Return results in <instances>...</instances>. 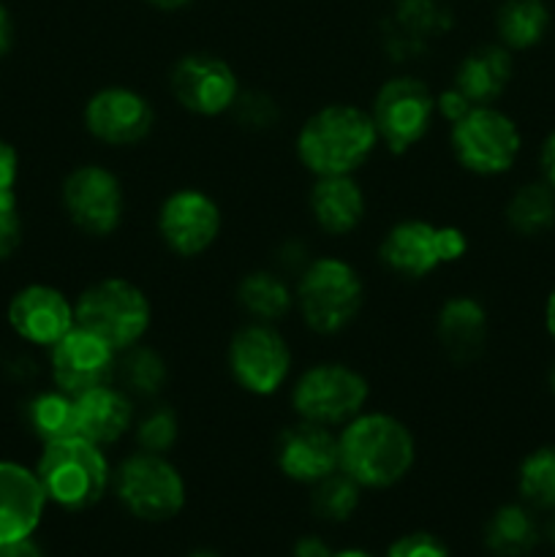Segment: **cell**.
I'll return each mask as SVG.
<instances>
[{
    "instance_id": "44dd1931",
    "label": "cell",
    "mask_w": 555,
    "mask_h": 557,
    "mask_svg": "<svg viewBox=\"0 0 555 557\" xmlns=\"http://www.w3.org/2000/svg\"><path fill=\"white\" fill-rule=\"evenodd\" d=\"M490 330L488 308L471 294H455L444 299L435 313V341L446 357L457 364H468L484 351Z\"/></svg>"
},
{
    "instance_id": "ee69618b",
    "label": "cell",
    "mask_w": 555,
    "mask_h": 557,
    "mask_svg": "<svg viewBox=\"0 0 555 557\" xmlns=\"http://www.w3.org/2000/svg\"><path fill=\"white\" fill-rule=\"evenodd\" d=\"M544 330H547V335L553 337L555 343V283L553 288H550L547 299H544Z\"/></svg>"
},
{
    "instance_id": "ab89813d",
    "label": "cell",
    "mask_w": 555,
    "mask_h": 557,
    "mask_svg": "<svg viewBox=\"0 0 555 557\" xmlns=\"http://www.w3.org/2000/svg\"><path fill=\"white\" fill-rule=\"evenodd\" d=\"M539 166H542V180L555 190V128L544 136L542 150H539Z\"/></svg>"
},
{
    "instance_id": "f546056e",
    "label": "cell",
    "mask_w": 555,
    "mask_h": 557,
    "mask_svg": "<svg viewBox=\"0 0 555 557\" xmlns=\"http://www.w3.org/2000/svg\"><path fill=\"white\" fill-rule=\"evenodd\" d=\"M517 490L531 509L555 511V444L528 451L517 468Z\"/></svg>"
},
{
    "instance_id": "7bdbcfd3",
    "label": "cell",
    "mask_w": 555,
    "mask_h": 557,
    "mask_svg": "<svg viewBox=\"0 0 555 557\" xmlns=\"http://www.w3.org/2000/svg\"><path fill=\"white\" fill-rule=\"evenodd\" d=\"M0 557H44V553L30 536V539H22V542H14V544H5V547H0Z\"/></svg>"
},
{
    "instance_id": "83f0119b",
    "label": "cell",
    "mask_w": 555,
    "mask_h": 557,
    "mask_svg": "<svg viewBox=\"0 0 555 557\" xmlns=\"http://www.w3.org/2000/svg\"><path fill=\"white\" fill-rule=\"evenodd\" d=\"M504 218L520 237H542L555 226V190L544 180L520 185L506 201Z\"/></svg>"
},
{
    "instance_id": "f35d334b",
    "label": "cell",
    "mask_w": 555,
    "mask_h": 557,
    "mask_svg": "<svg viewBox=\"0 0 555 557\" xmlns=\"http://www.w3.org/2000/svg\"><path fill=\"white\" fill-rule=\"evenodd\" d=\"M278 261H281V267L286 272H303L305 267H308L310 261V253L308 248H305V243H297V239H288V243H283L281 248H278Z\"/></svg>"
},
{
    "instance_id": "4dcf8cb0",
    "label": "cell",
    "mask_w": 555,
    "mask_h": 557,
    "mask_svg": "<svg viewBox=\"0 0 555 557\" xmlns=\"http://www.w3.org/2000/svg\"><path fill=\"white\" fill-rule=\"evenodd\" d=\"M359 498H362V487L343 471H335L332 476L313 484L310 506H313V515L319 520L346 522L359 509Z\"/></svg>"
},
{
    "instance_id": "681fc988",
    "label": "cell",
    "mask_w": 555,
    "mask_h": 557,
    "mask_svg": "<svg viewBox=\"0 0 555 557\" xmlns=\"http://www.w3.org/2000/svg\"><path fill=\"white\" fill-rule=\"evenodd\" d=\"M550 392H553V397H555V362H553V368H550Z\"/></svg>"
},
{
    "instance_id": "7dc6e473",
    "label": "cell",
    "mask_w": 555,
    "mask_h": 557,
    "mask_svg": "<svg viewBox=\"0 0 555 557\" xmlns=\"http://www.w3.org/2000/svg\"><path fill=\"white\" fill-rule=\"evenodd\" d=\"M332 557H373V555L362 553V549H343V553H332Z\"/></svg>"
},
{
    "instance_id": "9a60e30c",
    "label": "cell",
    "mask_w": 555,
    "mask_h": 557,
    "mask_svg": "<svg viewBox=\"0 0 555 557\" xmlns=\"http://www.w3.org/2000/svg\"><path fill=\"white\" fill-rule=\"evenodd\" d=\"M87 134L107 147H134L156 128V109L145 92L128 85L98 87L82 109Z\"/></svg>"
},
{
    "instance_id": "4316f807",
    "label": "cell",
    "mask_w": 555,
    "mask_h": 557,
    "mask_svg": "<svg viewBox=\"0 0 555 557\" xmlns=\"http://www.w3.org/2000/svg\"><path fill=\"white\" fill-rule=\"evenodd\" d=\"M114 384L131 397L152 400L161 395L169 384V362L158 348L147 343L125 348L118 354V368H114Z\"/></svg>"
},
{
    "instance_id": "f6af8a7d",
    "label": "cell",
    "mask_w": 555,
    "mask_h": 557,
    "mask_svg": "<svg viewBox=\"0 0 555 557\" xmlns=\"http://www.w3.org/2000/svg\"><path fill=\"white\" fill-rule=\"evenodd\" d=\"M145 3L158 11H183L188 9V5H194L196 0H145Z\"/></svg>"
},
{
    "instance_id": "9c48e42d",
    "label": "cell",
    "mask_w": 555,
    "mask_h": 557,
    "mask_svg": "<svg viewBox=\"0 0 555 557\" xmlns=\"http://www.w3.org/2000/svg\"><path fill=\"white\" fill-rule=\"evenodd\" d=\"M370 384L365 373L346 362H316L305 368L292 384V408L297 419L343 428L365 411Z\"/></svg>"
},
{
    "instance_id": "60d3db41",
    "label": "cell",
    "mask_w": 555,
    "mask_h": 557,
    "mask_svg": "<svg viewBox=\"0 0 555 557\" xmlns=\"http://www.w3.org/2000/svg\"><path fill=\"white\" fill-rule=\"evenodd\" d=\"M14 41H16L14 16H11V11L5 9V3L0 0V60L14 49Z\"/></svg>"
},
{
    "instance_id": "52a82bcc",
    "label": "cell",
    "mask_w": 555,
    "mask_h": 557,
    "mask_svg": "<svg viewBox=\"0 0 555 557\" xmlns=\"http://www.w3.org/2000/svg\"><path fill=\"white\" fill-rule=\"evenodd\" d=\"M455 161L477 177H501L511 172L522 152L520 125L495 103L471 107L449 128Z\"/></svg>"
},
{
    "instance_id": "4fadbf2b",
    "label": "cell",
    "mask_w": 555,
    "mask_h": 557,
    "mask_svg": "<svg viewBox=\"0 0 555 557\" xmlns=\"http://www.w3.org/2000/svg\"><path fill=\"white\" fill-rule=\"evenodd\" d=\"M223 228V212L212 194L185 185L161 201L156 215V232L166 250L180 259H196L218 243Z\"/></svg>"
},
{
    "instance_id": "8992f818",
    "label": "cell",
    "mask_w": 555,
    "mask_h": 557,
    "mask_svg": "<svg viewBox=\"0 0 555 557\" xmlns=\"http://www.w3.org/2000/svg\"><path fill=\"white\" fill-rule=\"evenodd\" d=\"M468 237L462 228L428 218H403L379 245V259L403 281H422L444 267L466 259Z\"/></svg>"
},
{
    "instance_id": "74e56055",
    "label": "cell",
    "mask_w": 555,
    "mask_h": 557,
    "mask_svg": "<svg viewBox=\"0 0 555 557\" xmlns=\"http://www.w3.org/2000/svg\"><path fill=\"white\" fill-rule=\"evenodd\" d=\"M471 107L473 103L468 101V98L462 96L457 87H446L444 92H439V96H435V114H441V117H444L449 125L455 123V120H460Z\"/></svg>"
},
{
    "instance_id": "d6986e66",
    "label": "cell",
    "mask_w": 555,
    "mask_h": 557,
    "mask_svg": "<svg viewBox=\"0 0 555 557\" xmlns=\"http://www.w3.org/2000/svg\"><path fill=\"white\" fill-rule=\"evenodd\" d=\"M47 495L36 471L22 462L0 460V547L22 542L41 525Z\"/></svg>"
},
{
    "instance_id": "277c9868",
    "label": "cell",
    "mask_w": 555,
    "mask_h": 557,
    "mask_svg": "<svg viewBox=\"0 0 555 557\" xmlns=\"http://www.w3.org/2000/svg\"><path fill=\"white\" fill-rule=\"evenodd\" d=\"M33 471L49 504L65 511L90 509L112 484V466L103 455V446H96L82 435L47 441Z\"/></svg>"
},
{
    "instance_id": "484cf974",
    "label": "cell",
    "mask_w": 555,
    "mask_h": 557,
    "mask_svg": "<svg viewBox=\"0 0 555 557\" xmlns=\"http://www.w3.org/2000/svg\"><path fill=\"white\" fill-rule=\"evenodd\" d=\"M547 30V0H501L495 11V33H498V44H504L509 52L539 47Z\"/></svg>"
},
{
    "instance_id": "836d02e7",
    "label": "cell",
    "mask_w": 555,
    "mask_h": 557,
    "mask_svg": "<svg viewBox=\"0 0 555 557\" xmlns=\"http://www.w3.org/2000/svg\"><path fill=\"white\" fill-rule=\"evenodd\" d=\"M397 30L400 38H408V33L414 36V41L419 44L417 36L422 33H439L444 30L446 20L444 11H441L439 0H403L397 5Z\"/></svg>"
},
{
    "instance_id": "7402d4cb",
    "label": "cell",
    "mask_w": 555,
    "mask_h": 557,
    "mask_svg": "<svg viewBox=\"0 0 555 557\" xmlns=\"http://www.w3.org/2000/svg\"><path fill=\"white\" fill-rule=\"evenodd\" d=\"M310 218L330 237H348L362 226L368 215V199L354 174L316 177L308 196Z\"/></svg>"
},
{
    "instance_id": "ac0fdd59",
    "label": "cell",
    "mask_w": 555,
    "mask_h": 557,
    "mask_svg": "<svg viewBox=\"0 0 555 557\" xmlns=\"http://www.w3.org/2000/svg\"><path fill=\"white\" fill-rule=\"evenodd\" d=\"M278 471L297 484H319L321 479L341 471V446H337V433L332 428L313 422H294L292 428L278 435L275 449Z\"/></svg>"
},
{
    "instance_id": "7a4b0ae2",
    "label": "cell",
    "mask_w": 555,
    "mask_h": 557,
    "mask_svg": "<svg viewBox=\"0 0 555 557\" xmlns=\"http://www.w3.org/2000/svg\"><path fill=\"white\" fill-rule=\"evenodd\" d=\"M379 145V131L370 109L357 103H326L299 125L294 150L313 177H330L357 174L373 158Z\"/></svg>"
},
{
    "instance_id": "cb8c5ba5",
    "label": "cell",
    "mask_w": 555,
    "mask_h": 557,
    "mask_svg": "<svg viewBox=\"0 0 555 557\" xmlns=\"http://www.w3.org/2000/svg\"><path fill=\"white\" fill-rule=\"evenodd\" d=\"M237 305L250 321L278 324L294 308V292L286 277L275 270H254L239 277Z\"/></svg>"
},
{
    "instance_id": "1f68e13d",
    "label": "cell",
    "mask_w": 555,
    "mask_h": 557,
    "mask_svg": "<svg viewBox=\"0 0 555 557\" xmlns=\"http://www.w3.org/2000/svg\"><path fill=\"white\" fill-rule=\"evenodd\" d=\"M134 438L136 446L145 451H156V455H169L180 438V419L172 406H152L145 417L134 422Z\"/></svg>"
},
{
    "instance_id": "3957f363",
    "label": "cell",
    "mask_w": 555,
    "mask_h": 557,
    "mask_svg": "<svg viewBox=\"0 0 555 557\" xmlns=\"http://www.w3.org/2000/svg\"><path fill=\"white\" fill-rule=\"evenodd\" d=\"M294 305L310 332L324 337L341 335L365 308L362 275L341 256H316L299 272Z\"/></svg>"
},
{
    "instance_id": "ba28073f",
    "label": "cell",
    "mask_w": 555,
    "mask_h": 557,
    "mask_svg": "<svg viewBox=\"0 0 555 557\" xmlns=\"http://www.w3.org/2000/svg\"><path fill=\"white\" fill-rule=\"evenodd\" d=\"M112 487L128 515L145 522H166L183 511L185 479L166 455L136 449L112 471Z\"/></svg>"
},
{
    "instance_id": "603a6c76",
    "label": "cell",
    "mask_w": 555,
    "mask_h": 557,
    "mask_svg": "<svg viewBox=\"0 0 555 557\" xmlns=\"http://www.w3.org/2000/svg\"><path fill=\"white\" fill-rule=\"evenodd\" d=\"M515 76V60L504 44H479L457 63L452 87L462 92L473 107L495 103Z\"/></svg>"
},
{
    "instance_id": "d590c367",
    "label": "cell",
    "mask_w": 555,
    "mask_h": 557,
    "mask_svg": "<svg viewBox=\"0 0 555 557\" xmlns=\"http://www.w3.org/2000/svg\"><path fill=\"white\" fill-rule=\"evenodd\" d=\"M386 557H449V549L433 533H408L392 544Z\"/></svg>"
},
{
    "instance_id": "e575fe53",
    "label": "cell",
    "mask_w": 555,
    "mask_h": 557,
    "mask_svg": "<svg viewBox=\"0 0 555 557\" xmlns=\"http://www.w3.org/2000/svg\"><path fill=\"white\" fill-rule=\"evenodd\" d=\"M22 234H25V223H22L16 194L3 196L0 199V264L20 250Z\"/></svg>"
},
{
    "instance_id": "8d00e7d4",
    "label": "cell",
    "mask_w": 555,
    "mask_h": 557,
    "mask_svg": "<svg viewBox=\"0 0 555 557\" xmlns=\"http://www.w3.org/2000/svg\"><path fill=\"white\" fill-rule=\"evenodd\" d=\"M16 177H20V156H16V147L0 136V199L16 194Z\"/></svg>"
},
{
    "instance_id": "2e32d148",
    "label": "cell",
    "mask_w": 555,
    "mask_h": 557,
    "mask_svg": "<svg viewBox=\"0 0 555 557\" xmlns=\"http://www.w3.org/2000/svg\"><path fill=\"white\" fill-rule=\"evenodd\" d=\"M118 351L92 332L74 326L49 348V375L58 389L76 397L101 384H114Z\"/></svg>"
},
{
    "instance_id": "6da1fadb",
    "label": "cell",
    "mask_w": 555,
    "mask_h": 557,
    "mask_svg": "<svg viewBox=\"0 0 555 557\" xmlns=\"http://www.w3.org/2000/svg\"><path fill=\"white\" fill-rule=\"evenodd\" d=\"M341 471L362 490H386L411 473L417 438L403 419L386 411H362L337 433Z\"/></svg>"
},
{
    "instance_id": "d6a6232c",
    "label": "cell",
    "mask_w": 555,
    "mask_h": 557,
    "mask_svg": "<svg viewBox=\"0 0 555 557\" xmlns=\"http://www.w3.org/2000/svg\"><path fill=\"white\" fill-rule=\"evenodd\" d=\"M229 114L248 131H270L281 120V107L275 98L261 90H239Z\"/></svg>"
},
{
    "instance_id": "30bf717a",
    "label": "cell",
    "mask_w": 555,
    "mask_h": 557,
    "mask_svg": "<svg viewBox=\"0 0 555 557\" xmlns=\"http://www.w3.org/2000/svg\"><path fill=\"white\" fill-rule=\"evenodd\" d=\"M379 141L392 156H406L430 134L435 120V96L419 76L400 74L375 90L370 107Z\"/></svg>"
},
{
    "instance_id": "c3c4849f",
    "label": "cell",
    "mask_w": 555,
    "mask_h": 557,
    "mask_svg": "<svg viewBox=\"0 0 555 557\" xmlns=\"http://www.w3.org/2000/svg\"><path fill=\"white\" fill-rule=\"evenodd\" d=\"M183 557H221L218 553H212V549H194V553L183 555Z\"/></svg>"
},
{
    "instance_id": "5bb4252c",
    "label": "cell",
    "mask_w": 555,
    "mask_h": 557,
    "mask_svg": "<svg viewBox=\"0 0 555 557\" xmlns=\"http://www.w3.org/2000/svg\"><path fill=\"white\" fill-rule=\"evenodd\" d=\"M169 92L196 117H221L237 101L239 79L237 71L218 54L190 52L169 71Z\"/></svg>"
},
{
    "instance_id": "e0dca14e",
    "label": "cell",
    "mask_w": 555,
    "mask_h": 557,
    "mask_svg": "<svg viewBox=\"0 0 555 557\" xmlns=\"http://www.w3.org/2000/svg\"><path fill=\"white\" fill-rule=\"evenodd\" d=\"M5 319L20 341L38 348H52L65 332L76 326L74 302L49 283H27L9 299Z\"/></svg>"
},
{
    "instance_id": "bcb514c9",
    "label": "cell",
    "mask_w": 555,
    "mask_h": 557,
    "mask_svg": "<svg viewBox=\"0 0 555 557\" xmlns=\"http://www.w3.org/2000/svg\"><path fill=\"white\" fill-rule=\"evenodd\" d=\"M544 536H547V542L555 547V511H553V515H550L547 525H544Z\"/></svg>"
},
{
    "instance_id": "d4e9b609",
    "label": "cell",
    "mask_w": 555,
    "mask_h": 557,
    "mask_svg": "<svg viewBox=\"0 0 555 557\" xmlns=\"http://www.w3.org/2000/svg\"><path fill=\"white\" fill-rule=\"evenodd\" d=\"M542 539L536 517L528 504H504L484 525V544L498 557H526Z\"/></svg>"
},
{
    "instance_id": "7c38bea8",
    "label": "cell",
    "mask_w": 555,
    "mask_h": 557,
    "mask_svg": "<svg viewBox=\"0 0 555 557\" xmlns=\"http://www.w3.org/2000/svg\"><path fill=\"white\" fill-rule=\"evenodd\" d=\"M60 205L82 234L112 237L123 226L125 188L103 163H79L63 177Z\"/></svg>"
},
{
    "instance_id": "f1b7e54d",
    "label": "cell",
    "mask_w": 555,
    "mask_h": 557,
    "mask_svg": "<svg viewBox=\"0 0 555 557\" xmlns=\"http://www.w3.org/2000/svg\"><path fill=\"white\" fill-rule=\"evenodd\" d=\"M25 422L30 433L36 435L41 444L47 441L65 438L74 433V397L65 395L63 389L52 386V389L36 392L25 406Z\"/></svg>"
},
{
    "instance_id": "8fae6325",
    "label": "cell",
    "mask_w": 555,
    "mask_h": 557,
    "mask_svg": "<svg viewBox=\"0 0 555 557\" xmlns=\"http://www.w3.org/2000/svg\"><path fill=\"white\" fill-rule=\"evenodd\" d=\"M226 364L239 389L254 397H272L292 375L294 354L275 324L248 321L229 341Z\"/></svg>"
},
{
    "instance_id": "5b68a950",
    "label": "cell",
    "mask_w": 555,
    "mask_h": 557,
    "mask_svg": "<svg viewBox=\"0 0 555 557\" xmlns=\"http://www.w3.org/2000/svg\"><path fill=\"white\" fill-rule=\"evenodd\" d=\"M76 326L92 332L114 351L145 341L152 324V302L128 277H101L74 299Z\"/></svg>"
},
{
    "instance_id": "ffe728a7",
    "label": "cell",
    "mask_w": 555,
    "mask_h": 557,
    "mask_svg": "<svg viewBox=\"0 0 555 557\" xmlns=\"http://www.w3.org/2000/svg\"><path fill=\"white\" fill-rule=\"evenodd\" d=\"M134 397L118 384H101L74 397V433L96 446H112L134 430Z\"/></svg>"
},
{
    "instance_id": "b9f144b4",
    "label": "cell",
    "mask_w": 555,
    "mask_h": 557,
    "mask_svg": "<svg viewBox=\"0 0 555 557\" xmlns=\"http://www.w3.org/2000/svg\"><path fill=\"white\" fill-rule=\"evenodd\" d=\"M294 557H332V549L319 536H305L294 544Z\"/></svg>"
}]
</instances>
